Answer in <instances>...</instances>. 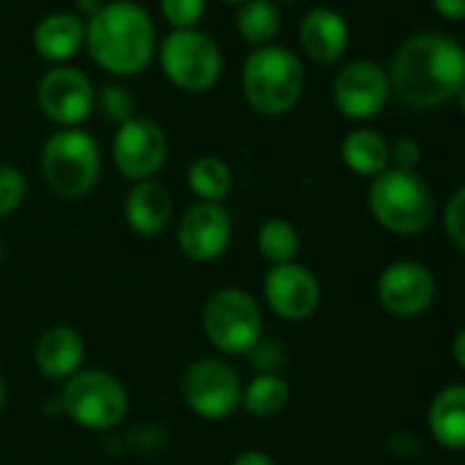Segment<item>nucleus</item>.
Wrapping results in <instances>:
<instances>
[{
	"label": "nucleus",
	"instance_id": "obj_1",
	"mask_svg": "<svg viewBox=\"0 0 465 465\" xmlns=\"http://www.w3.org/2000/svg\"><path fill=\"white\" fill-rule=\"evenodd\" d=\"M392 95L409 109H439L465 98V52L441 30H420L403 38L387 68Z\"/></svg>",
	"mask_w": 465,
	"mask_h": 465
},
{
	"label": "nucleus",
	"instance_id": "obj_2",
	"mask_svg": "<svg viewBox=\"0 0 465 465\" xmlns=\"http://www.w3.org/2000/svg\"><path fill=\"white\" fill-rule=\"evenodd\" d=\"M84 49L106 74L134 79L155 60V19L136 0H104L101 8L84 19Z\"/></svg>",
	"mask_w": 465,
	"mask_h": 465
},
{
	"label": "nucleus",
	"instance_id": "obj_3",
	"mask_svg": "<svg viewBox=\"0 0 465 465\" xmlns=\"http://www.w3.org/2000/svg\"><path fill=\"white\" fill-rule=\"evenodd\" d=\"M240 84L248 106L262 117H283L297 109L305 93V65L283 44H264L245 54Z\"/></svg>",
	"mask_w": 465,
	"mask_h": 465
},
{
	"label": "nucleus",
	"instance_id": "obj_4",
	"mask_svg": "<svg viewBox=\"0 0 465 465\" xmlns=\"http://www.w3.org/2000/svg\"><path fill=\"white\" fill-rule=\"evenodd\" d=\"M368 210L373 221L398 237L422 234L436 218V193L420 172L387 169L371 180Z\"/></svg>",
	"mask_w": 465,
	"mask_h": 465
},
{
	"label": "nucleus",
	"instance_id": "obj_5",
	"mask_svg": "<svg viewBox=\"0 0 465 465\" xmlns=\"http://www.w3.org/2000/svg\"><path fill=\"white\" fill-rule=\"evenodd\" d=\"M41 177L60 199H84L101 180V147L84 128H57L41 147Z\"/></svg>",
	"mask_w": 465,
	"mask_h": 465
},
{
	"label": "nucleus",
	"instance_id": "obj_6",
	"mask_svg": "<svg viewBox=\"0 0 465 465\" xmlns=\"http://www.w3.org/2000/svg\"><path fill=\"white\" fill-rule=\"evenodd\" d=\"M155 57L169 84L191 95L210 93L223 76L221 46L210 33L199 27L166 33L158 41Z\"/></svg>",
	"mask_w": 465,
	"mask_h": 465
},
{
	"label": "nucleus",
	"instance_id": "obj_7",
	"mask_svg": "<svg viewBox=\"0 0 465 465\" xmlns=\"http://www.w3.org/2000/svg\"><path fill=\"white\" fill-rule=\"evenodd\" d=\"M202 330L215 351L226 357H248L264 335V316L253 294L240 286L213 292L202 308Z\"/></svg>",
	"mask_w": 465,
	"mask_h": 465
},
{
	"label": "nucleus",
	"instance_id": "obj_8",
	"mask_svg": "<svg viewBox=\"0 0 465 465\" xmlns=\"http://www.w3.org/2000/svg\"><path fill=\"white\" fill-rule=\"evenodd\" d=\"M63 417L76 422L84 430H112L128 414V390L109 371H79L63 381L57 395Z\"/></svg>",
	"mask_w": 465,
	"mask_h": 465
},
{
	"label": "nucleus",
	"instance_id": "obj_9",
	"mask_svg": "<svg viewBox=\"0 0 465 465\" xmlns=\"http://www.w3.org/2000/svg\"><path fill=\"white\" fill-rule=\"evenodd\" d=\"M185 406L207 422H221L240 409L242 381L237 371L218 357H202L191 362L180 381Z\"/></svg>",
	"mask_w": 465,
	"mask_h": 465
},
{
	"label": "nucleus",
	"instance_id": "obj_10",
	"mask_svg": "<svg viewBox=\"0 0 465 465\" xmlns=\"http://www.w3.org/2000/svg\"><path fill=\"white\" fill-rule=\"evenodd\" d=\"M392 98L387 68L371 57L349 60L338 68L332 82V104L351 123L379 117Z\"/></svg>",
	"mask_w": 465,
	"mask_h": 465
},
{
	"label": "nucleus",
	"instance_id": "obj_11",
	"mask_svg": "<svg viewBox=\"0 0 465 465\" xmlns=\"http://www.w3.org/2000/svg\"><path fill=\"white\" fill-rule=\"evenodd\" d=\"M41 114L57 128H79L95 109V87L76 65H49L35 87Z\"/></svg>",
	"mask_w": 465,
	"mask_h": 465
},
{
	"label": "nucleus",
	"instance_id": "obj_12",
	"mask_svg": "<svg viewBox=\"0 0 465 465\" xmlns=\"http://www.w3.org/2000/svg\"><path fill=\"white\" fill-rule=\"evenodd\" d=\"M112 161L131 183L155 180L169 161V136L161 123L136 114L117 125L112 139Z\"/></svg>",
	"mask_w": 465,
	"mask_h": 465
},
{
	"label": "nucleus",
	"instance_id": "obj_13",
	"mask_svg": "<svg viewBox=\"0 0 465 465\" xmlns=\"http://www.w3.org/2000/svg\"><path fill=\"white\" fill-rule=\"evenodd\" d=\"M376 300L395 319H420L436 302V278L422 262L398 259L381 270Z\"/></svg>",
	"mask_w": 465,
	"mask_h": 465
},
{
	"label": "nucleus",
	"instance_id": "obj_14",
	"mask_svg": "<svg viewBox=\"0 0 465 465\" xmlns=\"http://www.w3.org/2000/svg\"><path fill=\"white\" fill-rule=\"evenodd\" d=\"M232 234L234 221L223 204L196 202L185 210V215L177 223V248L188 262L210 264L229 251Z\"/></svg>",
	"mask_w": 465,
	"mask_h": 465
},
{
	"label": "nucleus",
	"instance_id": "obj_15",
	"mask_svg": "<svg viewBox=\"0 0 465 465\" xmlns=\"http://www.w3.org/2000/svg\"><path fill=\"white\" fill-rule=\"evenodd\" d=\"M262 292L270 311L283 322H308L322 305V283L300 262L270 267Z\"/></svg>",
	"mask_w": 465,
	"mask_h": 465
},
{
	"label": "nucleus",
	"instance_id": "obj_16",
	"mask_svg": "<svg viewBox=\"0 0 465 465\" xmlns=\"http://www.w3.org/2000/svg\"><path fill=\"white\" fill-rule=\"evenodd\" d=\"M300 44L308 60H313L316 65H335L349 52L351 27L341 11L330 5H316L300 22Z\"/></svg>",
	"mask_w": 465,
	"mask_h": 465
},
{
	"label": "nucleus",
	"instance_id": "obj_17",
	"mask_svg": "<svg viewBox=\"0 0 465 465\" xmlns=\"http://www.w3.org/2000/svg\"><path fill=\"white\" fill-rule=\"evenodd\" d=\"M30 41L41 60L63 65L84 49V19L76 11H52L35 22Z\"/></svg>",
	"mask_w": 465,
	"mask_h": 465
},
{
	"label": "nucleus",
	"instance_id": "obj_18",
	"mask_svg": "<svg viewBox=\"0 0 465 465\" xmlns=\"http://www.w3.org/2000/svg\"><path fill=\"white\" fill-rule=\"evenodd\" d=\"M84 341L82 335L68 324H54L44 330L35 341V368L44 379L63 384L74 373L82 371L84 362Z\"/></svg>",
	"mask_w": 465,
	"mask_h": 465
},
{
	"label": "nucleus",
	"instance_id": "obj_19",
	"mask_svg": "<svg viewBox=\"0 0 465 465\" xmlns=\"http://www.w3.org/2000/svg\"><path fill=\"white\" fill-rule=\"evenodd\" d=\"M174 215V199L158 180L134 183L125 196V223L139 237H158Z\"/></svg>",
	"mask_w": 465,
	"mask_h": 465
},
{
	"label": "nucleus",
	"instance_id": "obj_20",
	"mask_svg": "<svg viewBox=\"0 0 465 465\" xmlns=\"http://www.w3.org/2000/svg\"><path fill=\"white\" fill-rule=\"evenodd\" d=\"M341 161L349 172L373 180L390 169V142L376 128H354L341 142Z\"/></svg>",
	"mask_w": 465,
	"mask_h": 465
},
{
	"label": "nucleus",
	"instance_id": "obj_21",
	"mask_svg": "<svg viewBox=\"0 0 465 465\" xmlns=\"http://www.w3.org/2000/svg\"><path fill=\"white\" fill-rule=\"evenodd\" d=\"M428 425L436 439L450 452H460L465 447V387L450 384L433 401L428 411Z\"/></svg>",
	"mask_w": 465,
	"mask_h": 465
},
{
	"label": "nucleus",
	"instance_id": "obj_22",
	"mask_svg": "<svg viewBox=\"0 0 465 465\" xmlns=\"http://www.w3.org/2000/svg\"><path fill=\"white\" fill-rule=\"evenodd\" d=\"M188 188L199 202L223 204L234 188V172L221 155H199L188 166Z\"/></svg>",
	"mask_w": 465,
	"mask_h": 465
},
{
	"label": "nucleus",
	"instance_id": "obj_23",
	"mask_svg": "<svg viewBox=\"0 0 465 465\" xmlns=\"http://www.w3.org/2000/svg\"><path fill=\"white\" fill-rule=\"evenodd\" d=\"M292 401L289 384L278 373H259L248 384H242L240 395V409H245L256 420H270L278 417Z\"/></svg>",
	"mask_w": 465,
	"mask_h": 465
},
{
	"label": "nucleus",
	"instance_id": "obj_24",
	"mask_svg": "<svg viewBox=\"0 0 465 465\" xmlns=\"http://www.w3.org/2000/svg\"><path fill=\"white\" fill-rule=\"evenodd\" d=\"M234 27L251 49L272 44L281 33V8L272 0H248L237 5Z\"/></svg>",
	"mask_w": 465,
	"mask_h": 465
},
{
	"label": "nucleus",
	"instance_id": "obj_25",
	"mask_svg": "<svg viewBox=\"0 0 465 465\" xmlns=\"http://www.w3.org/2000/svg\"><path fill=\"white\" fill-rule=\"evenodd\" d=\"M256 248H259V256L270 267H275V264L297 262L302 240H300V232H297V226L292 221H286V218H267L259 226V232H256Z\"/></svg>",
	"mask_w": 465,
	"mask_h": 465
},
{
	"label": "nucleus",
	"instance_id": "obj_26",
	"mask_svg": "<svg viewBox=\"0 0 465 465\" xmlns=\"http://www.w3.org/2000/svg\"><path fill=\"white\" fill-rule=\"evenodd\" d=\"M95 104H98L101 114L114 125H123L131 117H136V98L120 82H106L101 90H95Z\"/></svg>",
	"mask_w": 465,
	"mask_h": 465
},
{
	"label": "nucleus",
	"instance_id": "obj_27",
	"mask_svg": "<svg viewBox=\"0 0 465 465\" xmlns=\"http://www.w3.org/2000/svg\"><path fill=\"white\" fill-rule=\"evenodd\" d=\"M27 196V180L19 166L0 163V221L14 215Z\"/></svg>",
	"mask_w": 465,
	"mask_h": 465
},
{
	"label": "nucleus",
	"instance_id": "obj_28",
	"mask_svg": "<svg viewBox=\"0 0 465 465\" xmlns=\"http://www.w3.org/2000/svg\"><path fill=\"white\" fill-rule=\"evenodd\" d=\"M161 16L172 30H188L199 27V22L207 14V0H158Z\"/></svg>",
	"mask_w": 465,
	"mask_h": 465
},
{
	"label": "nucleus",
	"instance_id": "obj_29",
	"mask_svg": "<svg viewBox=\"0 0 465 465\" xmlns=\"http://www.w3.org/2000/svg\"><path fill=\"white\" fill-rule=\"evenodd\" d=\"M444 232L458 253L465 251V188H455L444 204Z\"/></svg>",
	"mask_w": 465,
	"mask_h": 465
},
{
	"label": "nucleus",
	"instance_id": "obj_30",
	"mask_svg": "<svg viewBox=\"0 0 465 465\" xmlns=\"http://www.w3.org/2000/svg\"><path fill=\"white\" fill-rule=\"evenodd\" d=\"M422 163V144L414 136H401L390 144V166L417 172Z\"/></svg>",
	"mask_w": 465,
	"mask_h": 465
},
{
	"label": "nucleus",
	"instance_id": "obj_31",
	"mask_svg": "<svg viewBox=\"0 0 465 465\" xmlns=\"http://www.w3.org/2000/svg\"><path fill=\"white\" fill-rule=\"evenodd\" d=\"M433 11L450 22H463L465 16V0H430Z\"/></svg>",
	"mask_w": 465,
	"mask_h": 465
},
{
	"label": "nucleus",
	"instance_id": "obj_32",
	"mask_svg": "<svg viewBox=\"0 0 465 465\" xmlns=\"http://www.w3.org/2000/svg\"><path fill=\"white\" fill-rule=\"evenodd\" d=\"M232 465H275V460L262 450H245L232 460Z\"/></svg>",
	"mask_w": 465,
	"mask_h": 465
},
{
	"label": "nucleus",
	"instance_id": "obj_33",
	"mask_svg": "<svg viewBox=\"0 0 465 465\" xmlns=\"http://www.w3.org/2000/svg\"><path fill=\"white\" fill-rule=\"evenodd\" d=\"M101 3H104V0H76V14H79L82 19H87V16H93V14L101 8Z\"/></svg>",
	"mask_w": 465,
	"mask_h": 465
},
{
	"label": "nucleus",
	"instance_id": "obj_34",
	"mask_svg": "<svg viewBox=\"0 0 465 465\" xmlns=\"http://www.w3.org/2000/svg\"><path fill=\"white\" fill-rule=\"evenodd\" d=\"M455 362L458 368H465V330H458L455 335Z\"/></svg>",
	"mask_w": 465,
	"mask_h": 465
},
{
	"label": "nucleus",
	"instance_id": "obj_35",
	"mask_svg": "<svg viewBox=\"0 0 465 465\" xmlns=\"http://www.w3.org/2000/svg\"><path fill=\"white\" fill-rule=\"evenodd\" d=\"M3 406H5V384L0 379V411H3Z\"/></svg>",
	"mask_w": 465,
	"mask_h": 465
},
{
	"label": "nucleus",
	"instance_id": "obj_36",
	"mask_svg": "<svg viewBox=\"0 0 465 465\" xmlns=\"http://www.w3.org/2000/svg\"><path fill=\"white\" fill-rule=\"evenodd\" d=\"M221 3H226V5H242V3H248V0H221Z\"/></svg>",
	"mask_w": 465,
	"mask_h": 465
},
{
	"label": "nucleus",
	"instance_id": "obj_37",
	"mask_svg": "<svg viewBox=\"0 0 465 465\" xmlns=\"http://www.w3.org/2000/svg\"><path fill=\"white\" fill-rule=\"evenodd\" d=\"M272 3H300V0H272Z\"/></svg>",
	"mask_w": 465,
	"mask_h": 465
},
{
	"label": "nucleus",
	"instance_id": "obj_38",
	"mask_svg": "<svg viewBox=\"0 0 465 465\" xmlns=\"http://www.w3.org/2000/svg\"><path fill=\"white\" fill-rule=\"evenodd\" d=\"M0 259H3V242H0Z\"/></svg>",
	"mask_w": 465,
	"mask_h": 465
}]
</instances>
